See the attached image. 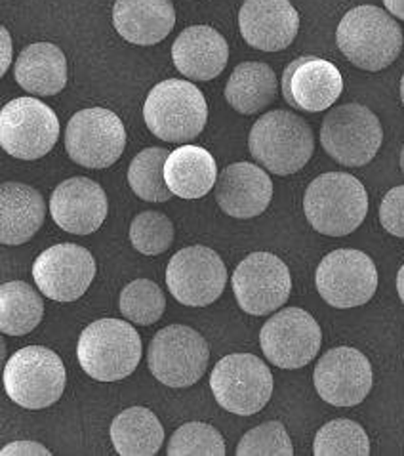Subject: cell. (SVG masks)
<instances>
[{
    "mask_svg": "<svg viewBox=\"0 0 404 456\" xmlns=\"http://www.w3.org/2000/svg\"><path fill=\"white\" fill-rule=\"evenodd\" d=\"M303 212L315 232L327 237H345L367 218V187L347 172L320 174L307 185Z\"/></svg>",
    "mask_w": 404,
    "mask_h": 456,
    "instance_id": "cell-1",
    "label": "cell"
},
{
    "mask_svg": "<svg viewBox=\"0 0 404 456\" xmlns=\"http://www.w3.org/2000/svg\"><path fill=\"white\" fill-rule=\"evenodd\" d=\"M335 40L343 56L362 71H382L402 50V29L395 16L378 6H357L342 18Z\"/></svg>",
    "mask_w": 404,
    "mask_h": 456,
    "instance_id": "cell-2",
    "label": "cell"
},
{
    "mask_svg": "<svg viewBox=\"0 0 404 456\" xmlns=\"http://www.w3.org/2000/svg\"><path fill=\"white\" fill-rule=\"evenodd\" d=\"M248 147L260 167L275 176L300 172L315 151L313 130L292 111H269L255 120Z\"/></svg>",
    "mask_w": 404,
    "mask_h": 456,
    "instance_id": "cell-3",
    "label": "cell"
},
{
    "mask_svg": "<svg viewBox=\"0 0 404 456\" xmlns=\"http://www.w3.org/2000/svg\"><path fill=\"white\" fill-rule=\"evenodd\" d=\"M77 357L90 379L100 382L123 380L141 361V337L120 319H98L80 334Z\"/></svg>",
    "mask_w": 404,
    "mask_h": 456,
    "instance_id": "cell-4",
    "label": "cell"
},
{
    "mask_svg": "<svg viewBox=\"0 0 404 456\" xmlns=\"http://www.w3.org/2000/svg\"><path fill=\"white\" fill-rule=\"evenodd\" d=\"M143 118L158 140L185 143L205 130L208 105L205 94L190 80L168 78L149 92L143 105Z\"/></svg>",
    "mask_w": 404,
    "mask_h": 456,
    "instance_id": "cell-5",
    "label": "cell"
},
{
    "mask_svg": "<svg viewBox=\"0 0 404 456\" xmlns=\"http://www.w3.org/2000/svg\"><path fill=\"white\" fill-rule=\"evenodd\" d=\"M67 372L61 357L44 346H27L4 367V387L13 403L23 409H46L63 395Z\"/></svg>",
    "mask_w": 404,
    "mask_h": 456,
    "instance_id": "cell-6",
    "label": "cell"
},
{
    "mask_svg": "<svg viewBox=\"0 0 404 456\" xmlns=\"http://www.w3.org/2000/svg\"><path fill=\"white\" fill-rule=\"evenodd\" d=\"M384 143L380 118L367 105L345 103L328 111L320 126V145L343 167H365Z\"/></svg>",
    "mask_w": 404,
    "mask_h": 456,
    "instance_id": "cell-7",
    "label": "cell"
},
{
    "mask_svg": "<svg viewBox=\"0 0 404 456\" xmlns=\"http://www.w3.org/2000/svg\"><path fill=\"white\" fill-rule=\"evenodd\" d=\"M210 387L222 409L238 417H252L269 403L275 382L271 370L260 357L231 354L214 367Z\"/></svg>",
    "mask_w": 404,
    "mask_h": 456,
    "instance_id": "cell-8",
    "label": "cell"
},
{
    "mask_svg": "<svg viewBox=\"0 0 404 456\" xmlns=\"http://www.w3.org/2000/svg\"><path fill=\"white\" fill-rule=\"evenodd\" d=\"M210 347L191 327L168 325L160 329L149 344L147 365L153 377L168 387H190L208 369Z\"/></svg>",
    "mask_w": 404,
    "mask_h": 456,
    "instance_id": "cell-9",
    "label": "cell"
},
{
    "mask_svg": "<svg viewBox=\"0 0 404 456\" xmlns=\"http://www.w3.org/2000/svg\"><path fill=\"white\" fill-rule=\"evenodd\" d=\"M65 150L80 167L107 168L126 150V128L118 115L105 107L80 110L67 123Z\"/></svg>",
    "mask_w": 404,
    "mask_h": 456,
    "instance_id": "cell-10",
    "label": "cell"
},
{
    "mask_svg": "<svg viewBox=\"0 0 404 456\" xmlns=\"http://www.w3.org/2000/svg\"><path fill=\"white\" fill-rule=\"evenodd\" d=\"M58 140V115L36 98H16L0 111V145L13 159H43Z\"/></svg>",
    "mask_w": 404,
    "mask_h": 456,
    "instance_id": "cell-11",
    "label": "cell"
},
{
    "mask_svg": "<svg viewBox=\"0 0 404 456\" xmlns=\"http://www.w3.org/2000/svg\"><path fill=\"white\" fill-rule=\"evenodd\" d=\"M315 285L328 305L351 310L372 300L378 289V270L367 252L338 248L320 260Z\"/></svg>",
    "mask_w": 404,
    "mask_h": 456,
    "instance_id": "cell-12",
    "label": "cell"
},
{
    "mask_svg": "<svg viewBox=\"0 0 404 456\" xmlns=\"http://www.w3.org/2000/svg\"><path fill=\"white\" fill-rule=\"evenodd\" d=\"M322 344V330L315 317L302 307H285L265 321L260 332L262 352L269 363L295 370L311 363Z\"/></svg>",
    "mask_w": 404,
    "mask_h": 456,
    "instance_id": "cell-13",
    "label": "cell"
},
{
    "mask_svg": "<svg viewBox=\"0 0 404 456\" xmlns=\"http://www.w3.org/2000/svg\"><path fill=\"white\" fill-rule=\"evenodd\" d=\"M235 298L248 315H267L287 304L292 292L288 265L271 252H252L231 277Z\"/></svg>",
    "mask_w": 404,
    "mask_h": 456,
    "instance_id": "cell-14",
    "label": "cell"
},
{
    "mask_svg": "<svg viewBox=\"0 0 404 456\" xmlns=\"http://www.w3.org/2000/svg\"><path fill=\"white\" fill-rule=\"evenodd\" d=\"M166 285L180 304L206 307L223 294L227 267L220 254L208 247H185L168 262Z\"/></svg>",
    "mask_w": 404,
    "mask_h": 456,
    "instance_id": "cell-15",
    "label": "cell"
},
{
    "mask_svg": "<svg viewBox=\"0 0 404 456\" xmlns=\"http://www.w3.org/2000/svg\"><path fill=\"white\" fill-rule=\"evenodd\" d=\"M96 277V260L92 252L75 243L46 248L33 264V279L46 298L75 302L90 289Z\"/></svg>",
    "mask_w": 404,
    "mask_h": 456,
    "instance_id": "cell-16",
    "label": "cell"
},
{
    "mask_svg": "<svg viewBox=\"0 0 404 456\" xmlns=\"http://www.w3.org/2000/svg\"><path fill=\"white\" fill-rule=\"evenodd\" d=\"M315 390L334 407H355L372 390L374 374L365 354L355 347H334L319 359L313 372Z\"/></svg>",
    "mask_w": 404,
    "mask_h": 456,
    "instance_id": "cell-17",
    "label": "cell"
},
{
    "mask_svg": "<svg viewBox=\"0 0 404 456\" xmlns=\"http://www.w3.org/2000/svg\"><path fill=\"white\" fill-rule=\"evenodd\" d=\"M343 78L332 61L317 56L294 60L282 75V98L292 110L320 113L338 102Z\"/></svg>",
    "mask_w": 404,
    "mask_h": 456,
    "instance_id": "cell-18",
    "label": "cell"
},
{
    "mask_svg": "<svg viewBox=\"0 0 404 456\" xmlns=\"http://www.w3.org/2000/svg\"><path fill=\"white\" fill-rule=\"evenodd\" d=\"M109 212L103 187L85 176L61 182L50 197L52 220L63 232L90 235L98 232Z\"/></svg>",
    "mask_w": 404,
    "mask_h": 456,
    "instance_id": "cell-19",
    "label": "cell"
},
{
    "mask_svg": "<svg viewBox=\"0 0 404 456\" xmlns=\"http://www.w3.org/2000/svg\"><path fill=\"white\" fill-rule=\"evenodd\" d=\"M238 29L246 45L262 52L288 48L300 31V13L290 0H245Z\"/></svg>",
    "mask_w": 404,
    "mask_h": 456,
    "instance_id": "cell-20",
    "label": "cell"
},
{
    "mask_svg": "<svg viewBox=\"0 0 404 456\" xmlns=\"http://www.w3.org/2000/svg\"><path fill=\"white\" fill-rule=\"evenodd\" d=\"M215 200L220 208L237 220H250L263 214L273 199V182L263 167L233 163L218 174Z\"/></svg>",
    "mask_w": 404,
    "mask_h": 456,
    "instance_id": "cell-21",
    "label": "cell"
},
{
    "mask_svg": "<svg viewBox=\"0 0 404 456\" xmlns=\"http://www.w3.org/2000/svg\"><path fill=\"white\" fill-rule=\"evenodd\" d=\"M172 61L185 78L212 80L220 77L227 67L229 45L214 27H187L174 40Z\"/></svg>",
    "mask_w": 404,
    "mask_h": 456,
    "instance_id": "cell-22",
    "label": "cell"
},
{
    "mask_svg": "<svg viewBox=\"0 0 404 456\" xmlns=\"http://www.w3.org/2000/svg\"><path fill=\"white\" fill-rule=\"evenodd\" d=\"M117 33L138 46L163 43L176 25L172 0H117L113 6Z\"/></svg>",
    "mask_w": 404,
    "mask_h": 456,
    "instance_id": "cell-23",
    "label": "cell"
},
{
    "mask_svg": "<svg viewBox=\"0 0 404 456\" xmlns=\"http://www.w3.org/2000/svg\"><path fill=\"white\" fill-rule=\"evenodd\" d=\"M46 218L44 199L35 187L6 182L0 187V243L20 247L43 227Z\"/></svg>",
    "mask_w": 404,
    "mask_h": 456,
    "instance_id": "cell-24",
    "label": "cell"
},
{
    "mask_svg": "<svg viewBox=\"0 0 404 456\" xmlns=\"http://www.w3.org/2000/svg\"><path fill=\"white\" fill-rule=\"evenodd\" d=\"M16 83L36 96H56L67 85V60L60 46L35 43L21 50L16 67Z\"/></svg>",
    "mask_w": 404,
    "mask_h": 456,
    "instance_id": "cell-25",
    "label": "cell"
},
{
    "mask_svg": "<svg viewBox=\"0 0 404 456\" xmlns=\"http://www.w3.org/2000/svg\"><path fill=\"white\" fill-rule=\"evenodd\" d=\"M165 178L174 195L193 200L214 190L218 182V167L214 155L205 147L182 145L168 155Z\"/></svg>",
    "mask_w": 404,
    "mask_h": 456,
    "instance_id": "cell-26",
    "label": "cell"
},
{
    "mask_svg": "<svg viewBox=\"0 0 404 456\" xmlns=\"http://www.w3.org/2000/svg\"><path fill=\"white\" fill-rule=\"evenodd\" d=\"M275 71L263 61L238 63L225 85V100L240 115L267 110L277 98Z\"/></svg>",
    "mask_w": 404,
    "mask_h": 456,
    "instance_id": "cell-27",
    "label": "cell"
},
{
    "mask_svg": "<svg viewBox=\"0 0 404 456\" xmlns=\"http://www.w3.org/2000/svg\"><path fill=\"white\" fill-rule=\"evenodd\" d=\"M109 434L120 456H153L165 444L163 424L145 407H130L117 414Z\"/></svg>",
    "mask_w": 404,
    "mask_h": 456,
    "instance_id": "cell-28",
    "label": "cell"
},
{
    "mask_svg": "<svg viewBox=\"0 0 404 456\" xmlns=\"http://www.w3.org/2000/svg\"><path fill=\"white\" fill-rule=\"evenodd\" d=\"M44 317V302L25 281H8L0 287V330L6 337H25Z\"/></svg>",
    "mask_w": 404,
    "mask_h": 456,
    "instance_id": "cell-29",
    "label": "cell"
},
{
    "mask_svg": "<svg viewBox=\"0 0 404 456\" xmlns=\"http://www.w3.org/2000/svg\"><path fill=\"white\" fill-rule=\"evenodd\" d=\"M168 151L163 147H147L132 159L128 168V183L132 191L147 203H168L172 191L165 178Z\"/></svg>",
    "mask_w": 404,
    "mask_h": 456,
    "instance_id": "cell-30",
    "label": "cell"
},
{
    "mask_svg": "<svg viewBox=\"0 0 404 456\" xmlns=\"http://www.w3.org/2000/svg\"><path fill=\"white\" fill-rule=\"evenodd\" d=\"M317 456H367L370 439L359 422L338 419L320 428L313 441Z\"/></svg>",
    "mask_w": 404,
    "mask_h": 456,
    "instance_id": "cell-31",
    "label": "cell"
},
{
    "mask_svg": "<svg viewBox=\"0 0 404 456\" xmlns=\"http://www.w3.org/2000/svg\"><path fill=\"white\" fill-rule=\"evenodd\" d=\"M120 314L130 323L149 327L163 317L166 310V297L151 279H136L120 292Z\"/></svg>",
    "mask_w": 404,
    "mask_h": 456,
    "instance_id": "cell-32",
    "label": "cell"
},
{
    "mask_svg": "<svg viewBox=\"0 0 404 456\" xmlns=\"http://www.w3.org/2000/svg\"><path fill=\"white\" fill-rule=\"evenodd\" d=\"M130 240L133 248L145 256H158L174 243V224L163 212H141L132 220Z\"/></svg>",
    "mask_w": 404,
    "mask_h": 456,
    "instance_id": "cell-33",
    "label": "cell"
},
{
    "mask_svg": "<svg viewBox=\"0 0 404 456\" xmlns=\"http://www.w3.org/2000/svg\"><path fill=\"white\" fill-rule=\"evenodd\" d=\"M166 452L170 456H223L225 441L210 424L187 422L174 432Z\"/></svg>",
    "mask_w": 404,
    "mask_h": 456,
    "instance_id": "cell-34",
    "label": "cell"
},
{
    "mask_svg": "<svg viewBox=\"0 0 404 456\" xmlns=\"http://www.w3.org/2000/svg\"><path fill=\"white\" fill-rule=\"evenodd\" d=\"M238 456H292L294 447L287 428L279 420H269L242 436L237 445Z\"/></svg>",
    "mask_w": 404,
    "mask_h": 456,
    "instance_id": "cell-35",
    "label": "cell"
},
{
    "mask_svg": "<svg viewBox=\"0 0 404 456\" xmlns=\"http://www.w3.org/2000/svg\"><path fill=\"white\" fill-rule=\"evenodd\" d=\"M382 227L395 237L404 239V185L389 190L380 205Z\"/></svg>",
    "mask_w": 404,
    "mask_h": 456,
    "instance_id": "cell-36",
    "label": "cell"
},
{
    "mask_svg": "<svg viewBox=\"0 0 404 456\" xmlns=\"http://www.w3.org/2000/svg\"><path fill=\"white\" fill-rule=\"evenodd\" d=\"M3 456H50L52 452L38 441H13L8 444L3 451Z\"/></svg>",
    "mask_w": 404,
    "mask_h": 456,
    "instance_id": "cell-37",
    "label": "cell"
},
{
    "mask_svg": "<svg viewBox=\"0 0 404 456\" xmlns=\"http://www.w3.org/2000/svg\"><path fill=\"white\" fill-rule=\"evenodd\" d=\"M0 35H3V48H4V58H3V65H0V75H6L8 67L12 65V38L6 27L0 29Z\"/></svg>",
    "mask_w": 404,
    "mask_h": 456,
    "instance_id": "cell-38",
    "label": "cell"
},
{
    "mask_svg": "<svg viewBox=\"0 0 404 456\" xmlns=\"http://www.w3.org/2000/svg\"><path fill=\"white\" fill-rule=\"evenodd\" d=\"M384 6L392 16L404 20V0H384Z\"/></svg>",
    "mask_w": 404,
    "mask_h": 456,
    "instance_id": "cell-39",
    "label": "cell"
},
{
    "mask_svg": "<svg viewBox=\"0 0 404 456\" xmlns=\"http://www.w3.org/2000/svg\"><path fill=\"white\" fill-rule=\"evenodd\" d=\"M397 292H399L400 302L404 304V264H402V267H400L399 273H397Z\"/></svg>",
    "mask_w": 404,
    "mask_h": 456,
    "instance_id": "cell-40",
    "label": "cell"
},
{
    "mask_svg": "<svg viewBox=\"0 0 404 456\" xmlns=\"http://www.w3.org/2000/svg\"><path fill=\"white\" fill-rule=\"evenodd\" d=\"M400 100H402V105H404V75L400 78Z\"/></svg>",
    "mask_w": 404,
    "mask_h": 456,
    "instance_id": "cell-41",
    "label": "cell"
},
{
    "mask_svg": "<svg viewBox=\"0 0 404 456\" xmlns=\"http://www.w3.org/2000/svg\"><path fill=\"white\" fill-rule=\"evenodd\" d=\"M400 170L404 174V145H402V150H400Z\"/></svg>",
    "mask_w": 404,
    "mask_h": 456,
    "instance_id": "cell-42",
    "label": "cell"
}]
</instances>
